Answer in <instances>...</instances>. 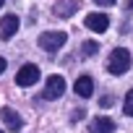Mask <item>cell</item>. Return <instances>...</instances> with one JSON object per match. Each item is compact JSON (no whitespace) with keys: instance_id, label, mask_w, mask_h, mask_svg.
<instances>
[{"instance_id":"cell-1","label":"cell","mask_w":133,"mask_h":133,"mask_svg":"<svg viewBox=\"0 0 133 133\" xmlns=\"http://www.w3.org/2000/svg\"><path fill=\"white\" fill-rule=\"evenodd\" d=\"M107 71H110L112 76H123V73H128V71H130V52H128L125 47H117V50H112V52H110Z\"/></svg>"},{"instance_id":"cell-2","label":"cell","mask_w":133,"mask_h":133,"mask_svg":"<svg viewBox=\"0 0 133 133\" xmlns=\"http://www.w3.org/2000/svg\"><path fill=\"white\" fill-rule=\"evenodd\" d=\"M65 39H68L65 31H44V34L39 37V47H42L44 52H57V50L65 44Z\"/></svg>"},{"instance_id":"cell-3","label":"cell","mask_w":133,"mask_h":133,"mask_svg":"<svg viewBox=\"0 0 133 133\" xmlns=\"http://www.w3.org/2000/svg\"><path fill=\"white\" fill-rule=\"evenodd\" d=\"M37 81H39V68H37L34 63H26V65L18 68V73H16V84L18 86H31Z\"/></svg>"},{"instance_id":"cell-4","label":"cell","mask_w":133,"mask_h":133,"mask_svg":"<svg viewBox=\"0 0 133 133\" xmlns=\"http://www.w3.org/2000/svg\"><path fill=\"white\" fill-rule=\"evenodd\" d=\"M63 91H65V81H63V76H50L47 78V84H44V99H57V97H63Z\"/></svg>"},{"instance_id":"cell-5","label":"cell","mask_w":133,"mask_h":133,"mask_svg":"<svg viewBox=\"0 0 133 133\" xmlns=\"http://www.w3.org/2000/svg\"><path fill=\"white\" fill-rule=\"evenodd\" d=\"M84 24H86V29L102 34V31H107V26H110V16H104V13H89V16L84 18Z\"/></svg>"},{"instance_id":"cell-6","label":"cell","mask_w":133,"mask_h":133,"mask_svg":"<svg viewBox=\"0 0 133 133\" xmlns=\"http://www.w3.org/2000/svg\"><path fill=\"white\" fill-rule=\"evenodd\" d=\"M16 31H18V16L16 13L3 16V21H0V39H11Z\"/></svg>"},{"instance_id":"cell-7","label":"cell","mask_w":133,"mask_h":133,"mask_svg":"<svg viewBox=\"0 0 133 133\" xmlns=\"http://www.w3.org/2000/svg\"><path fill=\"white\" fill-rule=\"evenodd\" d=\"M78 8H81V0H60V3H55V16L57 18H71Z\"/></svg>"},{"instance_id":"cell-8","label":"cell","mask_w":133,"mask_h":133,"mask_svg":"<svg viewBox=\"0 0 133 133\" xmlns=\"http://www.w3.org/2000/svg\"><path fill=\"white\" fill-rule=\"evenodd\" d=\"M0 120H3L5 123V128L8 130H21V125H24V120H21V115L18 112H13L11 107H3V110H0Z\"/></svg>"},{"instance_id":"cell-9","label":"cell","mask_w":133,"mask_h":133,"mask_svg":"<svg viewBox=\"0 0 133 133\" xmlns=\"http://www.w3.org/2000/svg\"><path fill=\"white\" fill-rule=\"evenodd\" d=\"M91 133H115V120L112 117H94L89 123Z\"/></svg>"},{"instance_id":"cell-10","label":"cell","mask_w":133,"mask_h":133,"mask_svg":"<svg viewBox=\"0 0 133 133\" xmlns=\"http://www.w3.org/2000/svg\"><path fill=\"white\" fill-rule=\"evenodd\" d=\"M73 89H76V94H78V97L89 99V97L94 94V81H91L89 76H81V78L76 81V86H73Z\"/></svg>"},{"instance_id":"cell-11","label":"cell","mask_w":133,"mask_h":133,"mask_svg":"<svg viewBox=\"0 0 133 133\" xmlns=\"http://www.w3.org/2000/svg\"><path fill=\"white\" fill-rule=\"evenodd\" d=\"M123 112H125L128 117H133V89L125 94V102H123Z\"/></svg>"},{"instance_id":"cell-12","label":"cell","mask_w":133,"mask_h":133,"mask_svg":"<svg viewBox=\"0 0 133 133\" xmlns=\"http://www.w3.org/2000/svg\"><path fill=\"white\" fill-rule=\"evenodd\" d=\"M97 50H99V44H97V42H84V47H81V52H84V55H94Z\"/></svg>"},{"instance_id":"cell-13","label":"cell","mask_w":133,"mask_h":133,"mask_svg":"<svg viewBox=\"0 0 133 133\" xmlns=\"http://www.w3.org/2000/svg\"><path fill=\"white\" fill-rule=\"evenodd\" d=\"M99 104H102V107H112V97H102Z\"/></svg>"},{"instance_id":"cell-14","label":"cell","mask_w":133,"mask_h":133,"mask_svg":"<svg viewBox=\"0 0 133 133\" xmlns=\"http://www.w3.org/2000/svg\"><path fill=\"white\" fill-rule=\"evenodd\" d=\"M97 5H115V0H94Z\"/></svg>"},{"instance_id":"cell-15","label":"cell","mask_w":133,"mask_h":133,"mask_svg":"<svg viewBox=\"0 0 133 133\" xmlns=\"http://www.w3.org/2000/svg\"><path fill=\"white\" fill-rule=\"evenodd\" d=\"M5 65H8V60H5V57H0V73L5 71Z\"/></svg>"},{"instance_id":"cell-16","label":"cell","mask_w":133,"mask_h":133,"mask_svg":"<svg viewBox=\"0 0 133 133\" xmlns=\"http://www.w3.org/2000/svg\"><path fill=\"white\" fill-rule=\"evenodd\" d=\"M128 8H130V11H133V0H128Z\"/></svg>"},{"instance_id":"cell-17","label":"cell","mask_w":133,"mask_h":133,"mask_svg":"<svg viewBox=\"0 0 133 133\" xmlns=\"http://www.w3.org/2000/svg\"><path fill=\"white\" fill-rule=\"evenodd\" d=\"M3 3H5V0H0V8H3Z\"/></svg>"},{"instance_id":"cell-18","label":"cell","mask_w":133,"mask_h":133,"mask_svg":"<svg viewBox=\"0 0 133 133\" xmlns=\"http://www.w3.org/2000/svg\"><path fill=\"white\" fill-rule=\"evenodd\" d=\"M0 133H3V130H0Z\"/></svg>"}]
</instances>
